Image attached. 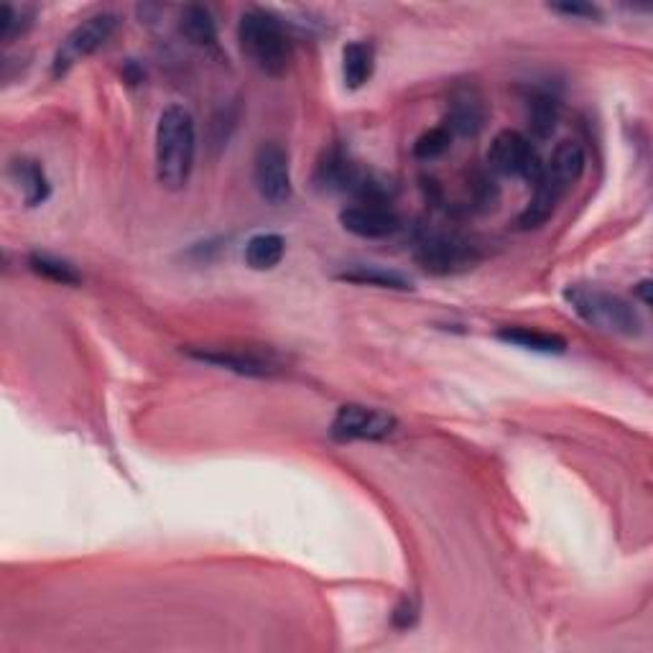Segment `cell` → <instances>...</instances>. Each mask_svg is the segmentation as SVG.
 Returning <instances> with one entry per match:
<instances>
[{
  "instance_id": "7402d4cb",
  "label": "cell",
  "mask_w": 653,
  "mask_h": 653,
  "mask_svg": "<svg viewBox=\"0 0 653 653\" xmlns=\"http://www.w3.org/2000/svg\"><path fill=\"white\" fill-rule=\"evenodd\" d=\"M452 133L444 128V125H437L427 133H421L414 144V156L421 161H435L439 156H444L452 146Z\"/></svg>"
},
{
  "instance_id": "9c48e42d",
  "label": "cell",
  "mask_w": 653,
  "mask_h": 653,
  "mask_svg": "<svg viewBox=\"0 0 653 653\" xmlns=\"http://www.w3.org/2000/svg\"><path fill=\"white\" fill-rule=\"evenodd\" d=\"M396 431V416L381 412V408L348 404L342 406L333 419L329 435L335 442H378Z\"/></svg>"
},
{
  "instance_id": "e0dca14e",
  "label": "cell",
  "mask_w": 653,
  "mask_h": 653,
  "mask_svg": "<svg viewBox=\"0 0 653 653\" xmlns=\"http://www.w3.org/2000/svg\"><path fill=\"white\" fill-rule=\"evenodd\" d=\"M375 54L365 42H352L342 49V80L350 90H360L373 77Z\"/></svg>"
},
{
  "instance_id": "30bf717a",
  "label": "cell",
  "mask_w": 653,
  "mask_h": 653,
  "mask_svg": "<svg viewBox=\"0 0 653 653\" xmlns=\"http://www.w3.org/2000/svg\"><path fill=\"white\" fill-rule=\"evenodd\" d=\"M189 358L200 360V363L223 368V371L248 375V378H271L281 368L271 356L256 350H240V348H192L187 350Z\"/></svg>"
},
{
  "instance_id": "8fae6325",
  "label": "cell",
  "mask_w": 653,
  "mask_h": 653,
  "mask_svg": "<svg viewBox=\"0 0 653 653\" xmlns=\"http://www.w3.org/2000/svg\"><path fill=\"white\" fill-rule=\"evenodd\" d=\"M340 225L348 233L358 235V238L381 240V238H391V235H396L401 230V217L389 207V204L360 202L340 212Z\"/></svg>"
},
{
  "instance_id": "cb8c5ba5",
  "label": "cell",
  "mask_w": 653,
  "mask_h": 653,
  "mask_svg": "<svg viewBox=\"0 0 653 653\" xmlns=\"http://www.w3.org/2000/svg\"><path fill=\"white\" fill-rule=\"evenodd\" d=\"M552 11L572 15V19H597L600 11L595 5H582V3H564V5H552Z\"/></svg>"
},
{
  "instance_id": "ffe728a7",
  "label": "cell",
  "mask_w": 653,
  "mask_h": 653,
  "mask_svg": "<svg viewBox=\"0 0 653 653\" xmlns=\"http://www.w3.org/2000/svg\"><path fill=\"white\" fill-rule=\"evenodd\" d=\"M179 31L187 42L194 46H215L217 44V23L212 13L202 5H187L179 15Z\"/></svg>"
},
{
  "instance_id": "5bb4252c",
  "label": "cell",
  "mask_w": 653,
  "mask_h": 653,
  "mask_svg": "<svg viewBox=\"0 0 653 653\" xmlns=\"http://www.w3.org/2000/svg\"><path fill=\"white\" fill-rule=\"evenodd\" d=\"M8 177H11V182L21 192L26 207H36V204H44L49 200L52 187H49V179L44 174V167L38 161L29 159V156L13 159L11 167H8Z\"/></svg>"
},
{
  "instance_id": "9a60e30c",
  "label": "cell",
  "mask_w": 653,
  "mask_h": 653,
  "mask_svg": "<svg viewBox=\"0 0 653 653\" xmlns=\"http://www.w3.org/2000/svg\"><path fill=\"white\" fill-rule=\"evenodd\" d=\"M337 279L356 283V286H373V289H391V291H412L414 283L404 273L383 269L375 263H350L337 273Z\"/></svg>"
},
{
  "instance_id": "3957f363",
  "label": "cell",
  "mask_w": 653,
  "mask_h": 653,
  "mask_svg": "<svg viewBox=\"0 0 653 653\" xmlns=\"http://www.w3.org/2000/svg\"><path fill=\"white\" fill-rule=\"evenodd\" d=\"M238 42L250 65L269 77H281L291 65V42L281 23L266 11L240 15Z\"/></svg>"
},
{
  "instance_id": "2e32d148",
  "label": "cell",
  "mask_w": 653,
  "mask_h": 653,
  "mask_svg": "<svg viewBox=\"0 0 653 653\" xmlns=\"http://www.w3.org/2000/svg\"><path fill=\"white\" fill-rule=\"evenodd\" d=\"M498 340L514 345V348H521V350H531V352H554V356H560V352L566 350V340L560 335H552V333H541V329H531V327H521V325H514V327H503L498 333Z\"/></svg>"
},
{
  "instance_id": "5b68a950",
  "label": "cell",
  "mask_w": 653,
  "mask_h": 653,
  "mask_svg": "<svg viewBox=\"0 0 653 653\" xmlns=\"http://www.w3.org/2000/svg\"><path fill=\"white\" fill-rule=\"evenodd\" d=\"M487 167L500 177L526 179V182L533 184L539 179L541 169H544V161H541L529 136H523L518 131H503L493 138L491 148H487Z\"/></svg>"
},
{
  "instance_id": "d6986e66",
  "label": "cell",
  "mask_w": 653,
  "mask_h": 653,
  "mask_svg": "<svg viewBox=\"0 0 653 653\" xmlns=\"http://www.w3.org/2000/svg\"><path fill=\"white\" fill-rule=\"evenodd\" d=\"M286 254V240L279 233H258L246 246V263L254 271H271Z\"/></svg>"
},
{
  "instance_id": "7c38bea8",
  "label": "cell",
  "mask_w": 653,
  "mask_h": 653,
  "mask_svg": "<svg viewBox=\"0 0 653 653\" xmlns=\"http://www.w3.org/2000/svg\"><path fill=\"white\" fill-rule=\"evenodd\" d=\"M360 179H363V171L337 146L325 151L317 164V174H314V182L327 192H356Z\"/></svg>"
},
{
  "instance_id": "ba28073f",
  "label": "cell",
  "mask_w": 653,
  "mask_h": 653,
  "mask_svg": "<svg viewBox=\"0 0 653 653\" xmlns=\"http://www.w3.org/2000/svg\"><path fill=\"white\" fill-rule=\"evenodd\" d=\"M254 182L261 200L273 204V207L291 200L294 187H291L289 154L277 140H266V144L258 146L254 159Z\"/></svg>"
},
{
  "instance_id": "6da1fadb",
  "label": "cell",
  "mask_w": 653,
  "mask_h": 653,
  "mask_svg": "<svg viewBox=\"0 0 653 653\" xmlns=\"http://www.w3.org/2000/svg\"><path fill=\"white\" fill-rule=\"evenodd\" d=\"M585 164V148L574 144V140H562L554 148L552 159L544 164L537 182H533L537 189H533L529 207L518 217V227L521 230H537V227L549 223L556 212V204L562 202V196L579 182Z\"/></svg>"
},
{
  "instance_id": "4fadbf2b",
  "label": "cell",
  "mask_w": 653,
  "mask_h": 653,
  "mask_svg": "<svg viewBox=\"0 0 653 653\" xmlns=\"http://www.w3.org/2000/svg\"><path fill=\"white\" fill-rule=\"evenodd\" d=\"M485 105L483 98L472 90H460L452 94L450 110H447L444 128L452 136H477L485 128Z\"/></svg>"
},
{
  "instance_id": "ac0fdd59",
  "label": "cell",
  "mask_w": 653,
  "mask_h": 653,
  "mask_svg": "<svg viewBox=\"0 0 653 653\" xmlns=\"http://www.w3.org/2000/svg\"><path fill=\"white\" fill-rule=\"evenodd\" d=\"M526 121H529V131L533 138H552L556 123H560V102L544 92L531 94L529 102H526Z\"/></svg>"
},
{
  "instance_id": "484cf974",
  "label": "cell",
  "mask_w": 653,
  "mask_h": 653,
  "mask_svg": "<svg viewBox=\"0 0 653 653\" xmlns=\"http://www.w3.org/2000/svg\"><path fill=\"white\" fill-rule=\"evenodd\" d=\"M649 289H651V281H641V283H639V289H635V291H639V296L643 299V304H651Z\"/></svg>"
},
{
  "instance_id": "7a4b0ae2",
  "label": "cell",
  "mask_w": 653,
  "mask_h": 653,
  "mask_svg": "<svg viewBox=\"0 0 653 653\" xmlns=\"http://www.w3.org/2000/svg\"><path fill=\"white\" fill-rule=\"evenodd\" d=\"M196 125L182 105L164 108L156 123V177L167 189L187 187L194 169Z\"/></svg>"
},
{
  "instance_id": "52a82bcc",
  "label": "cell",
  "mask_w": 653,
  "mask_h": 653,
  "mask_svg": "<svg viewBox=\"0 0 653 653\" xmlns=\"http://www.w3.org/2000/svg\"><path fill=\"white\" fill-rule=\"evenodd\" d=\"M416 263L424 271L435 273V277H447V273H458L470 269L472 263H477V248L470 240L460 238V235H427L416 246Z\"/></svg>"
},
{
  "instance_id": "44dd1931",
  "label": "cell",
  "mask_w": 653,
  "mask_h": 653,
  "mask_svg": "<svg viewBox=\"0 0 653 653\" xmlns=\"http://www.w3.org/2000/svg\"><path fill=\"white\" fill-rule=\"evenodd\" d=\"M29 269L34 271L36 277L49 279L54 283H61V286H77V283L82 281L80 271H77L72 263L65 261V258L52 256V254H31Z\"/></svg>"
},
{
  "instance_id": "277c9868",
  "label": "cell",
  "mask_w": 653,
  "mask_h": 653,
  "mask_svg": "<svg viewBox=\"0 0 653 653\" xmlns=\"http://www.w3.org/2000/svg\"><path fill=\"white\" fill-rule=\"evenodd\" d=\"M564 299L587 325L597 329L623 337H639L643 333L641 312L623 296L605 289L570 286L564 291Z\"/></svg>"
},
{
  "instance_id": "603a6c76",
  "label": "cell",
  "mask_w": 653,
  "mask_h": 653,
  "mask_svg": "<svg viewBox=\"0 0 653 653\" xmlns=\"http://www.w3.org/2000/svg\"><path fill=\"white\" fill-rule=\"evenodd\" d=\"M26 15H23V11L19 13L15 11L13 5H3V11H0V38L3 42H13L15 36L23 34V31L29 29V21H23Z\"/></svg>"
},
{
  "instance_id": "8992f818",
  "label": "cell",
  "mask_w": 653,
  "mask_h": 653,
  "mask_svg": "<svg viewBox=\"0 0 653 653\" xmlns=\"http://www.w3.org/2000/svg\"><path fill=\"white\" fill-rule=\"evenodd\" d=\"M117 29L115 13H94L90 19H85L75 31H69V36L61 42L59 52L54 54L52 72L54 77L67 75L77 61L92 57L94 52L102 49L110 42V36Z\"/></svg>"
},
{
  "instance_id": "d4e9b609",
  "label": "cell",
  "mask_w": 653,
  "mask_h": 653,
  "mask_svg": "<svg viewBox=\"0 0 653 653\" xmlns=\"http://www.w3.org/2000/svg\"><path fill=\"white\" fill-rule=\"evenodd\" d=\"M414 618H416V612H414V608H412V603H404L401 605V608L396 610V616H393V620H396V626H401V628H408L414 623Z\"/></svg>"
}]
</instances>
